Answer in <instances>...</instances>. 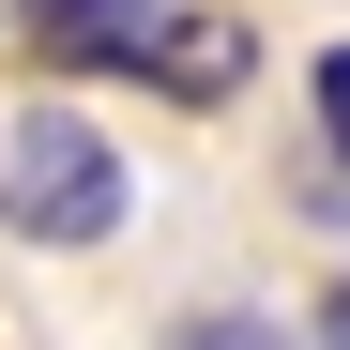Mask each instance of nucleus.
Here are the masks:
<instances>
[{
	"instance_id": "1",
	"label": "nucleus",
	"mask_w": 350,
	"mask_h": 350,
	"mask_svg": "<svg viewBox=\"0 0 350 350\" xmlns=\"http://www.w3.org/2000/svg\"><path fill=\"white\" fill-rule=\"evenodd\" d=\"M31 62L46 77H122V92H167V107H228L259 77V31L244 16H198V0H16Z\"/></svg>"
},
{
	"instance_id": "2",
	"label": "nucleus",
	"mask_w": 350,
	"mask_h": 350,
	"mask_svg": "<svg viewBox=\"0 0 350 350\" xmlns=\"http://www.w3.org/2000/svg\"><path fill=\"white\" fill-rule=\"evenodd\" d=\"M122 213H137V167H122V137H107L62 77L0 107V228H16V244L92 259V244H122Z\"/></svg>"
},
{
	"instance_id": "3",
	"label": "nucleus",
	"mask_w": 350,
	"mask_h": 350,
	"mask_svg": "<svg viewBox=\"0 0 350 350\" xmlns=\"http://www.w3.org/2000/svg\"><path fill=\"white\" fill-rule=\"evenodd\" d=\"M167 350H320V335H289L274 305H183V320H167Z\"/></svg>"
},
{
	"instance_id": "4",
	"label": "nucleus",
	"mask_w": 350,
	"mask_h": 350,
	"mask_svg": "<svg viewBox=\"0 0 350 350\" xmlns=\"http://www.w3.org/2000/svg\"><path fill=\"white\" fill-rule=\"evenodd\" d=\"M305 122H320V152L350 167V31H335L320 62H305Z\"/></svg>"
},
{
	"instance_id": "5",
	"label": "nucleus",
	"mask_w": 350,
	"mask_h": 350,
	"mask_svg": "<svg viewBox=\"0 0 350 350\" xmlns=\"http://www.w3.org/2000/svg\"><path fill=\"white\" fill-rule=\"evenodd\" d=\"M305 335H320V350H350V274H335L320 305H305Z\"/></svg>"
}]
</instances>
